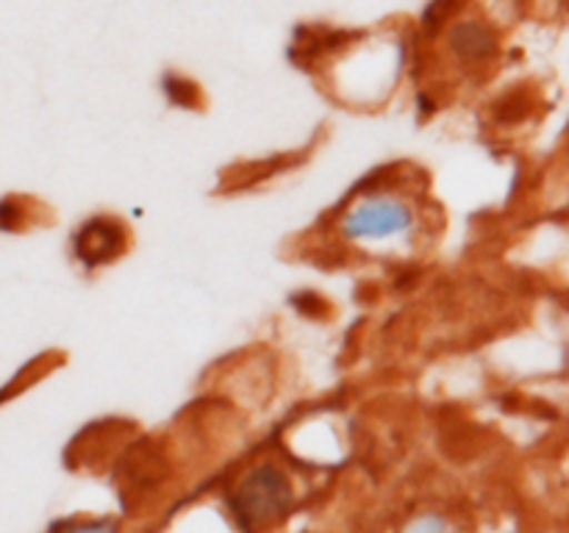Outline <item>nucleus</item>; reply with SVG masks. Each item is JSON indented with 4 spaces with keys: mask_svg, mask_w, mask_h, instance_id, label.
I'll list each match as a JSON object with an SVG mask.
<instances>
[{
    "mask_svg": "<svg viewBox=\"0 0 569 533\" xmlns=\"http://www.w3.org/2000/svg\"><path fill=\"white\" fill-rule=\"evenodd\" d=\"M231 505L239 525L253 531V527H261L276 520V516H281L292 505V486H289L287 475L281 470H276L272 464L256 466L239 483Z\"/></svg>",
    "mask_w": 569,
    "mask_h": 533,
    "instance_id": "obj_1",
    "label": "nucleus"
},
{
    "mask_svg": "<svg viewBox=\"0 0 569 533\" xmlns=\"http://www.w3.org/2000/svg\"><path fill=\"white\" fill-rule=\"evenodd\" d=\"M415 217L411 209L398 198H370L361 200L348 217L345 231L353 239H389L409 231Z\"/></svg>",
    "mask_w": 569,
    "mask_h": 533,
    "instance_id": "obj_2",
    "label": "nucleus"
},
{
    "mask_svg": "<svg viewBox=\"0 0 569 533\" xmlns=\"http://www.w3.org/2000/svg\"><path fill=\"white\" fill-rule=\"evenodd\" d=\"M122 248V231L120 225L106 220H92L89 225L81 228L76 239V253L78 259L87 266H98L103 261L114 259Z\"/></svg>",
    "mask_w": 569,
    "mask_h": 533,
    "instance_id": "obj_3",
    "label": "nucleus"
},
{
    "mask_svg": "<svg viewBox=\"0 0 569 533\" xmlns=\"http://www.w3.org/2000/svg\"><path fill=\"white\" fill-rule=\"evenodd\" d=\"M450 44L456 48V53L470 61L489 59L495 48H498L495 33L487 26H481V22H461V26H456L450 31Z\"/></svg>",
    "mask_w": 569,
    "mask_h": 533,
    "instance_id": "obj_4",
    "label": "nucleus"
},
{
    "mask_svg": "<svg viewBox=\"0 0 569 533\" xmlns=\"http://www.w3.org/2000/svg\"><path fill=\"white\" fill-rule=\"evenodd\" d=\"M53 533H117V525L109 520L100 522H59Z\"/></svg>",
    "mask_w": 569,
    "mask_h": 533,
    "instance_id": "obj_5",
    "label": "nucleus"
},
{
    "mask_svg": "<svg viewBox=\"0 0 569 533\" xmlns=\"http://www.w3.org/2000/svg\"><path fill=\"white\" fill-rule=\"evenodd\" d=\"M406 533H453V527L448 525V520L445 516H420V520L415 522V525H409V531Z\"/></svg>",
    "mask_w": 569,
    "mask_h": 533,
    "instance_id": "obj_6",
    "label": "nucleus"
}]
</instances>
